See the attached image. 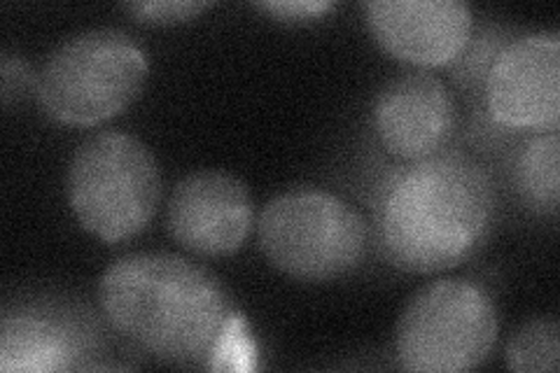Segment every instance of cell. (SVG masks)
Masks as SVG:
<instances>
[{"mask_svg": "<svg viewBox=\"0 0 560 373\" xmlns=\"http://www.w3.org/2000/svg\"><path fill=\"white\" fill-rule=\"evenodd\" d=\"M80 348L78 334L59 319L35 311H16L3 317L0 369L26 373L68 371L84 358Z\"/></svg>", "mask_w": 560, "mask_h": 373, "instance_id": "cell-11", "label": "cell"}, {"mask_svg": "<svg viewBox=\"0 0 560 373\" xmlns=\"http://www.w3.org/2000/svg\"><path fill=\"white\" fill-rule=\"evenodd\" d=\"M558 131L551 129L547 136H537L525 148L516 164V183L528 201L539 212H558Z\"/></svg>", "mask_w": 560, "mask_h": 373, "instance_id": "cell-12", "label": "cell"}, {"mask_svg": "<svg viewBox=\"0 0 560 373\" xmlns=\"http://www.w3.org/2000/svg\"><path fill=\"white\" fill-rule=\"evenodd\" d=\"M558 358V323L553 317H535L525 323L506 346V366L521 373H556Z\"/></svg>", "mask_w": 560, "mask_h": 373, "instance_id": "cell-13", "label": "cell"}, {"mask_svg": "<svg viewBox=\"0 0 560 373\" xmlns=\"http://www.w3.org/2000/svg\"><path fill=\"white\" fill-rule=\"evenodd\" d=\"M490 115L504 127H558L560 117V35L530 33L495 59L486 80Z\"/></svg>", "mask_w": 560, "mask_h": 373, "instance_id": "cell-8", "label": "cell"}, {"mask_svg": "<svg viewBox=\"0 0 560 373\" xmlns=\"http://www.w3.org/2000/svg\"><path fill=\"white\" fill-rule=\"evenodd\" d=\"M66 197L78 222L105 243L145 231L162 201V173L152 150L131 133L86 138L66 173Z\"/></svg>", "mask_w": 560, "mask_h": 373, "instance_id": "cell-3", "label": "cell"}, {"mask_svg": "<svg viewBox=\"0 0 560 373\" xmlns=\"http://www.w3.org/2000/svg\"><path fill=\"white\" fill-rule=\"evenodd\" d=\"M98 299L119 334L173 364L206 362L238 325L220 282L180 255L119 257L105 269Z\"/></svg>", "mask_w": 560, "mask_h": 373, "instance_id": "cell-1", "label": "cell"}, {"mask_svg": "<svg viewBox=\"0 0 560 373\" xmlns=\"http://www.w3.org/2000/svg\"><path fill=\"white\" fill-rule=\"evenodd\" d=\"M495 215L488 173L465 154H434L401 171L383 199L381 234L405 271L440 273L483 245Z\"/></svg>", "mask_w": 560, "mask_h": 373, "instance_id": "cell-2", "label": "cell"}, {"mask_svg": "<svg viewBox=\"0 0 560 373\" xmlns=\"http://www.w3.org/2000/svg\"><path fill=\"white\" fill-rule=\"evenodd\" d=\"M255 220L250 189L224 171H197L173 187L166 226L173 241L203 257L236 253Z\"/></svg>", "mask_w": 560, "mask_h": 373, "instance_id": "cell-7", "label": "cell"}, {"mask_svg": "<svg viewBox=\"0 0 560 373\" xmlns=\"http://www.w3.org/2000/svg\"><path fill=\"white\" fill-rule=\"evenodd\" d=\"M259 247L276 271L327 282L355 271L366 255V224L337 194L296 187L273 197L257 222Z\"/></svg>", "mask_w": 560, "mask_h": 373, "instance_id": "cell-4", "label": "cell"}, {"mask_svg": "<svg viewBox=\"0 0 560 373\" xmlns=\"http://www.w3.org/2000/svg\"><path fill=\"white\" fill-rule=\"evenodd\" d=\"M138 22L150 24H180L195 20L199 12L210 8L203 0H150V3H125L121 5Z\"/></svg>", "mask_w": 560, "mask_h": 373, "instance_id": "cell-14", "label": "cell"}, {"mask_svg": "<svg viewBox=\"0 0 560 373\" xmlns=\"http://www.w3.org/2000/svg\"><path fill=\"white\" fill-rule=\"evenodd\" d=\"M364 14L388 55L418 66L453 61L469 43L475 22L460 0H372Z\"/></svg>", "mask_w": 560, "mask_h": 373, "instance_id": "cell-9", "label": "cell"}, {"mask_svg": "<svg viewBox=\"0 0 560 373\" xmlns=\"http://www.w3.org/2000/svg\"><path fill=\"white\" fill-rule=\"evenodd\" d=\"M145 80V51L125 31H82L49 55L38 98L51 119L92 127L125 113Z\"/></svg>", "mask_w": 560, "mask_h": 373, "instance_id": "cell-5", "label": "cell"}, {"mask_svg": "<svg viewBox=\"0 0 560 373\" xmlns=\"http://www.w3.org/2000/svg\"><path fill=\"white\" fill-rule=\"evenodd\" d=\"M255 8L271 14L273 20L306 22L327 12L331 3H325V0H300V3L296 0H271V3H255Z\"/></svg>", "mask_w": 560, "mask_h": 373, "instance_id": "cell-15", "label": "cell"}, {"mask_svg": "<svg viewBox=\"0 0 560 373\" xmlns=\"http://www.w3.org/2000/svg\"><path fill=\"white\" fill-rule=\"evenodd\" d=\"M374 127L390 154L420 162L448 143L455 105L440 78L416 70L383 84L374 101Z\"/></svg>", "mask_w": 560, "mask_h": 373, "instance_id": "cell-10", "label": "cell"}, {"mask_svg": "<svg viewBox=\"0 0 560 373\" xmlns=\"http://www.w3.org/2000/svg\"><path fill=\"white\" fill-rule=\"evenodd\" d=\"M498 308L463 278L420 288L397 325V358L407 371L465 373L481 366L498 343Z\"/></svg>", "mask_w": 560, "mask_h": 373, "instance_id": "cell-6", "label": "cell"}]
</instances>
